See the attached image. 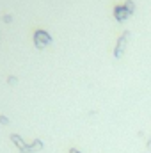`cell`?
Masks as SVG:
<instances>
[{"mask_svg":"<svg viewBox=\"0 0 151 153\" xmlns=\"http://www.w3.org/2000/svg\"><path fill=\"white\" fill-rule=\"evenodd\" d=\"M52 36L46 32V30H43V29H38L36 32H34V46L38 48V50H44L48 45H52Z\"/></svg>","mask_w":151,"mask_h":153,"instance_id":"1","label":"cell"},{"mask_svg":"<svg viewBox=\"0 0 151 153\" xmlns=\"http://www.w3.org/2000/svg\"><path fill=\"white\" fill-rule=\"evenodd\" d=\"M128 41H130V30H124V32L119 36L117 43H115V48H114V57H115V59H121V55H123L124 50H126Z\"/></svg>","mask_w":151,"mask_h":153,"instance_id":"2","label":"cell"},{"mask_svg":"<svg viewBox=\"0 0 151 153\" xmlns=\"http://www.w3.org/2000/svg\"><path fill=\"white\" fill-rule=\"evenodd\" d=\"M9 137H11L13 144L20 150V153H32V152H30V144H27V143L21 139V135H18V134H11Z\"/></svg>","mask_w":151,"mask_h":153,"instance_id":"3","label":"cell"},{"mask_svg":"<svg viewBox=\"0 0 151 153\" xmlns=\"http://www.w3.org/2000/svg\"><path fill=\"white\" fill-rule=\"evenodd\" d=\"M132 14L126 11V7L124 5H115L114 7V18H115V22H124V20H128Z\"/></svg>","mask_w":151,"mask_h":153,"instance_id":"4","label":"cell"},{"mask_svg":"<svg viewBox=\"0 0 151 153\" xmlns=\"http://www.w3.org/2000/svg\"><path fill=\"white\" fill-rule=\"evenodd\" d=\"M43 148H44V144H43V141H41V139H34V141L30 143V152H32V153L43 152Z\"/></svg>","mask_w":151,"mask_h":153,"instance_id":"5","label":"cell"},{"mask_svg":"<svg viewBox=\"0 0 151 153\" xmlns=\"http://www.w3.org/2000/svg\"><path fill=\"white\" fill-rule=\"evenodd\" d=\"M123 5L126 7V11H128L130 14H133V13H135V2H133V0H126Z\"/></svg>","mask_w":151,"mask_h":153,"instance_id":"6","label":"cell"},{"mask_svg":"<svg viewBox=\"0 0 151 153\" xmlns=\"http://www.w3.org/2000/svg\"><path fill=\"white\" fill-rule=\"evenodd\" d=\"M7 84H9V85H16V84H18V78H16L14 75L7 76Z\"/></svg>","mask_w":151,"mask_h":153,"instance_id":"7","label":"cell"},{"mask_svg":"<svg viewBox=\"0 0 151 153\" xmlns=\"http://www.w3.org/2000/svg\"><path fill=\"white\" fill-rule=\"evenodd\" d=\"M0 125H9V117L4 114H0Z\"/></svg>","mask_w":151,"mask_h":153,"instance_id":"8","label":"cell"},{"mask_svg":"<svg viewBox=\"0 0 151 153\" xmlns=\"http://www.w3.org/2000/svg\"><path fill=\"white\" fill-rule=\"evenodd\" d=\"M2 20H4L5 23H11V22H13V16H11V14H5V16H4Z\"/></svg>","mask_w":151,"mask_h":153,"instance_id":"9","label":"cell"},{"mask_svg":"<svg viewBox=\"0 0 151 153\" xmlns=\"http://www.w3.org/2000/svg\"><path fill=\"white\" fill-rule=\"evenodd\" d=\"M70 153H82V152H80V150H76V148H71V150H70Z\"/></svg>","mask_w":151,"mask_h":153,"instance_id":"10","label":"cell"},{"mask_svg":"<svg viewBox=\"0 0 151 153\" xmlns=\"http://www.w3.org/2000/svg\"><path fill=\"white\" fill-rule=\"evenodd\" d=\"M148 146H151V137L148 139Z\"/></svg>","mask_w":151,"mask_h":153,"instance_id":"11","label":"cell"}]
</instances>
